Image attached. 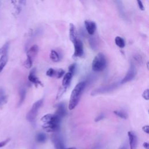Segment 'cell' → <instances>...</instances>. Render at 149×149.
Here are the masks:
<instances>
[{
  "label": "cell",
  "instance_id": "obj_1",
  "mask_svg": "<svg viewBox=\"0 0 149 149\" xmlns=\"http://www.w3.org/2000/svg\"><path fill=\"white\" fill-rule=\"evenodd\" d=\"M86 84H87L85 81H80L78 83L73 89L68 105V108L70 110H73V109H74L79 104V102L84 90Z\"/></svg>",
  "mask_w": 149,
  "mask_h": 149
},
{
  "label": "cell",
  "instance_id": "obj_2",
  "mask_svg": "<svg viewBox=\"0 0 149 149\" xmlns=\"http://www.w3.org/2000/svg\"><path fill=\"white\" fill-rule=\"evenodd\" d=\"M107 66L105 56L102 52L98 53L92 62L91 68L94 72H101L105 69Z\"/></svg>",
  "mask_w": 149,
  "mask_h": 149
},
{
  "label": "cell",
  "instance_id": "obj_3",
  "mask_svg": "<svg viewBox=\"0 0 149 149\" xmlns=\"http://www.w3.org/2000/svg\"><path fill=\"white\" fill-rule=\"evenodd\" d=\"M43 99H40L37 101H36L32 105L31 109L29 111V112L26 114V119L27 121L30 122H32L34 121L36 118V116L38 114V110L40 107L42 105Z\"/></svg>",
  "mask_w": 149,
  "mask_h": 149
},
{
  "label": "cell",
  "instance_id": "obj_4",
  "mask_svg": "<svg viewBox=\"0 0 149 149\" xmlns=\"http://www.w3.org/2000/svg\"><path fill=\"white\" fill-rule=\"evenodd\" d=\"M38 52L37 45H32L27 51V58L24 63V66L27 69H30L33 65V60Z\"/></svg>",
  "mask_w": 149,
  "mask_h": 149
},
{
  "label": "cell",
  "instance_id": "obj_5",
  "mask_svg": "<svg viewBox=\"0 0 149 149\" xmlns=\"http://www.w3.org/2000/svg\"><path fill=\"white\" fill-rule=\"evenodd\" d=\"M119 86L118 83H114L109 84L108 85H105L103 86H101L100 87L97 88L93 90L91 93V95H96L98 94H104L107 93H109L112 91L113 90H115Z\"/></svg>",
  "mask_w": 149,
  "mask_h": 149
},
{
  "label": "cell",
  "instance_id": "obj_6",
  "mask_svg": "<svg viewBox=\"0 0 149 149\" xmlns=\"http://www.w3.org/2000/svg\"><path fill=\"white\" fill-rule=\"evenodd\" d=\"M136 73V68L134 66V64L132 62L130 65V67L129 68V70H127V73L126 74L125 76L120 81V84H125L126 83H127L131 80H132Z\"/></svg>",
  "mask_w": 149,
  "mask_h": 149
},
{
  "label": "cell",
  "instance_id": "obj_7",
  "mask_svg": "<svg viewBox=\"0 0 149 149\" xmlns=\"http://www.w3.org/2000/svg\"><path fill=\"white\" fill-rule=\"evenodd\" d=\"M51 140L56 149H64V143L62 136L58 133H53L51 137Z\"/></svg>",
  "mask_w": 149,
  "mask_h": 149
},
{
  "label": "cell",
  "instance_id": "obj_8",
  "mask_svg": "<svg viewBox=\"0 0 149 149\" xmlns=\"http://www.w3.org/2000/svg\"><path fill=\"white\" fill-rule=\"evenodd\" d=\"M74 54L73 56L74 57H80L83 56L84 54L83 45V42L80 40L77 39L74 43Z\"/></svg>",
  "mask_w": 149,
  "mask_h": 149
},
{
  "label": "cell",
  "instance_id": "obj_9",
  "mask_svg": "<svg viewBox=\"0 0 149 149\" xmlns=\"http://www.w3.org/2000/svg\"><path fill=\"white\" fill-rule=\"evenodd\" d=\"M60 123L55 122L44 123L42 125L43 130L47 132H56L60 127Z\"/></svg>",
  "mask_w": 149,
  "mask_h": 149
},
{
  "label": "cell",
  "instance_id": "obj_10",
  "mask_svg": "<svg viewBox=\"0 0 149 149\" xmlns=\"http://www.w3.org/2000/svg\"><path fill=\"white\" fill-rule=\"evenodd\" d=\"M65 74V71L62 69H53L49 68L46 72L47 76L51 77H55L56 79H59L63 76Z\"/></svg>",
  "mask_w": 149,
  "mask_h": 149
},
{
  "label": "cell",
  "instance_id": "obj_11",
  "mask_svg": "<svg viewBox=\"0 0 149 149\" xmlns=\"http://www.w3.org/2000/svg\"><path fill=\"white\" fill-rule=\"evenodd\" d=\"M61 120V119L59 118L58 116H56L55 114L51 113L46 114L41 118V120L43 122V123L47 122H55L60 123Z\"/></svg>",
  "mask_w": 149,
  "mask_h": 149
},
{
  "label": "cell",
  "instance_id": "obj_12",
  "mask_svg": "<svg viewBox=\"0 0 149 149\" xmlns=\"http://www.w3.org/2000/svg\"><path fill=\"white\" fill-rule=\"evenodd\" d=\"M28 79L31 83H33L36 86L38 85L43 86L42 83L39 80V79L36 75V68H33L30 70L28 76Z\"/></svg>",
  "mask_w": 149,
  "mask_h": 149
},
{
  "label": "cell",
  "instance_id": "obj_13",
  "mask_svg": "<svg viewBox=\"0 0 149 149\" xmlns=\"http://www.w3.org/2000/svg\"><path fill=\"white\" fill-rule=\"evenodd\" d=\"M84 26L87 33L91 36L94 35L97 27L95 23L90 20H86L84 21Z\"/></svg>",
  "mask_w": 149,
  "mask_h": 149
},
{
  "label": "cell",
  "instance_id": "obj_14",
  "mask_svg": "<svg viewBox=\"0 0 149 149\" xmlns=\"http://www.w3.org/2000/svg\"><path fill=\"white\" fill-rule=\"evenodd\" d=\"M129 137V146L130 149H136L137 145V138L136 134L133 131H129L127 132Z\"/></svg>",
  "mask_w": 149,
  "mask_h": 149
},
{
  "label": "cell",
  "instance_id": "obj_15",
  "mask_svg": "<svg viewBox=\"0 0 149 149\" xmlns=\"http://www.w3.org/2000/svg\"><path fill=\"white\" fill-rule=\"evenodd\" d=\"M9 48H7L3 53L1 55L0 58V73L3 70L5 67L8 61V55H9Z\"/></svg>",
  "mask_w": 149,
  "mask_h": 149
},
{
  "label": "cell",
  "instance_id": "obj_16",
  "mask_svg": "<svg viewBox=\"0 0 149 149\" xmlns=\"http://www.w3.org/2000/svg\"><path fill=\"white\" fill-rule=\"evenodd\" d=\"M69 39L73 44L78 39L76 28L72 23L69 24Z\"/></svg>",
  "mask_w": 149,
  "mask_h": 149
},
{
  "label": "cell",
  "instance_id": "obj_17",
  "mask_svg": "<svg viewBox=\"0 0 149 149\" xmlns=\"http://www.w3.org/2000/svg\"><path fill=\"white\" fill-rule=\"evenodd\" d=\"M56 107H57V109L55 111V113L54 114L61 119L66 115V111L65 105L61 103L57 105Z\"/></svg>",
  "mask_w": 149,
  "mask_h": 149
},
{
  "label": "cell",
  "instance_id": "obj_18",
  "mask_svg": "<svg viewBox=\"0 0 149 149\" xmlns=\"http://www.w3.org/2000/svg\"><path fill=\"white\" fill-rule=\"evenodd\" d=\"M19 99L18 101L17 106L20 107L23 103L26 95V89L24 86H22L20 87L19 90Z\"/></svg>",
  "mask_w": 149,
  "mask_h": 149
},
{
  "label": "cell",
  "instance_id": "obj_19",
  "mask_svg": "<svg viewBox=\"0 0 149 149\" xmlns=\"http://www.w3.org/2000/svg\"><path fill=\"white\" fill-rule=\"evenodd\" d=\"M72 76H73V74L69 72H67L66 73H65V74L64 75V77L63 78L62 82V87L68 88V87H69V86L70 84V82H71V80L72 79Z\"/></svg>",
  "mask_w": 149,
  "mask_h": 149
},
{
  "label": "cell",
  "instance_id": "obj_20",
  "mask_svg": "<svg viewBox=\"0 0 149 149\" xmlns=\"http://www.w3.org/2000/svg\"><path fill=\"white\" fill-rule=\"evenodd\" d=\"M35 139L36 141L38 143H44L47 140V136L44 133L39 132L36 134Z\"/></svg>",
  "mask_w": 149,
  "mask_h": 149
},
{
  "label": "cell",
  "instance_id": "obj_21",
  "mask_svg": "<svg viewBox=\"0 0 149 149\" xmlns=\"http://www.w3.org/2000/svg\"><path fill=\"white\" fill-rule=\"evenodd\" d=\"M7 95L3 88H0V107L5 104L7 101Z\"/></svg>",
  "mask_w": 149,
  "mask_h": 149
},
{
  "label": "cell",
  "instance_id": "obj_22",
  "mask_svg": "<svg viewBox=\"0 0 149 149\" xmlns=\"http://www.w3.org/2000/svg\"><path fill=\"white\" fill-rule=\"evenodd\" d=\"M49 57L51 59L55 62H57L59 61L60 60V56L59 54L55 50H51L49 54Z\"/></svg>",
  "mask_w": 149,
  "mask_h": 149
},
{
  "label": "cell",
  "instance_id": "obj_23",
  "mask_svg": "<svg viewBox=\"0 0 149 149\" xmlns=\"http://www.w3.org/2000/svg\"><path fill=\"white\" fill-rule=\"evenodd\" d=\"M115 42L119 48H123L125 46V40L120 36H116L115 38Z\"/></svg>",
  "mask_w": 149,
  "mask_h": 149
},
{
  "label": "cell",
  "instance_id": "obj_24",
  "mask_svg": "<svg viewBox=\"0 0 149 149\" xmlns=\"http://www.w3.org/2000/svg\"><path fill=\"white\" fill-rule=\"evenodd\" d=\"M113 113L115 115H116L118 117H119L122 119H126L128 117L126 112H125V111H123L116 110V111H114Z\"/></svg>",
  "mask_w": 149,
  "mask_h": 149
},
{
  "label": "cell",
  "instance_id": "obj_25",
  "mask_svg": "<svg viewBox=\"0 0 149 149\" xmlns=\"http://www.w3.org/2000/svg\"><path fill=\"white\" fill-rule=\"evenodd\" d=\"M116 4H117V6H118V8L119 9V13L120 15H121V16L122 17H123V16L125 15L124 14V9H123V5L122 4V2L121 1H115Z\"/></svg>",
  "mask_w": 149,
  "mask_h": 149
},
{
  "label": "cell",
  "instance_id": "obj_26",
  "mask_svg": "<svg viewBox=\"0 0 149 149\" xmlns=\"http://www.w3.org/2000/svg\"><path fill=\"white\" fill-rule=\"evenodd\" d=\"M66 89L67 88H65V87H62L59 88L58 92V94H57V95H56V100L60 98L62 95L65 93V91H66Z\"/></svg>",
  "mask_w": 149,
  "mask_h": 149
},
{
  "label": "cell",
  "instance_id": "obj_27",
  "mask_svg": "<svg viewBox=\"0 0 149 149\" xmlns=\"http://www.w3.org/2000/svg\"><path fill=\"white\" fill-rule=\"evenodd\" d=\"M9 46H10V42H9V41L6 42L5 44H4L0 48V55H1L3 53V52L5 51V50L7 48H9Z\"/></svg>",
  "mask_w": 149,
  "mask_h": 149
},
{
  "label": "cell",
  "instance_id": "obj_28",
  "mask_svg": "<svg viewBox=\"0 0 149 149\" xmlns=\"http://www.w3.org/2000/svg\"><path fill=\"white\" fill-rule=\"evenodd\" d=\"M76 68V64L75 63H73L72 64H71L69 68H68V70H69V72H70V73H72L73 75L75 72Z\"/></svg>",
  "mask_w": 149,
  "mask_h": 149
},
{
  "label": "cell",
  "instance_id": "obj_29",
  "mask_svg": "<svg viewBox=\"0 0 149 149\" xmlns=\"http://www.w3.org/2000/svg\"><path fill=\"white\" fill-rule=\"evenodd\" d=\"M148 93H149V90L148 88H147L146 89L143 94H142V97L145 99L146 100H149V97H148Z\"/></svg>",
  "mask_w": 149,
  "mask_h": 149
},
{
  "label": "cell",
  "instance_id": "obj_30",
  "mask_svg": "<svg viewBox=\"0 0 149 149\" xmlns=\"http://www.w3.org/2000/svg\"><path fill=\"white\" fill-rule=\"evenodd\" d=\"M10 138H7L6 139L2 141H0V148L5 146L10 141Z\"/></svg>",
  "mask_w": 149,
  "mask_h": 149
},
{
  "label": "cell",
  "instance_id": "obj_31",
  "mask_svg": "<svg viewBox=\"0 0 149 149\" xmlns=\"http://www.w3.org/2000/svg\"><path fill=\"white\" fill-rule=\"evenodd\" d=\"M90 44L91 45V47L93 48V49H95V48H96V44H97V42H95V39L91 38L90 39Z\"/></svg>",
  "mask_w": 149,
  "mask_h": 149
},
{
  "label": "cell",
  "instance_id": "obj_32",
  "mask_svg": "<svg viewBox=\"0 0 149 149\" xmlns=\"http://www.w3.org/2000/svg\"><path fill=\"white\" fill-rule=\"evenodd\" d=\"M134 58L139 63H140L141 62H142V58L139 54H136L134 56Z\"/></svg>",
  "mask_w": 149,
  "mask_h": 149
},
{
  "label": "cell",
  "instance_id": "obj_33",
  "mask_svg": "<svg viewBox=\"0 0 149 149\" xmlns=\"http://www.w3.org/2000/svg\"><path fill=\"white\" fill-rule=\"evenodd\" d=\"M104 117H105L104 114V113H101L100 115H99L98 116H97V117L95 118V122H99V121H100L101 120L103 119L104 118Z\"/></svg>",
  "mask_w": 149,
  "mask_h": 149
},
{
  "label": "cell",
  "instance_id": "obj_34",
  "mask_svg": "<svg viewBox=\"0 0 149 149\" xmlns=\"http://www.w3.org/2000/svg\"><path fill=\"white\" fill-rule=\"evenodd\" d=\"M137 5H138V6H139V9L141 10H144V5L143 4V2L141 1L138 0V1H137Z\"/></svg>",
  "mask_w": 149,
  "mask_h": 149
},
{
  "label": "cell",
  "instance_id": "obj_35",
  "mask_svg": "<svg viewBox=\"0 0 149 149\" xmlns=\"http://www.w3.org/2000/svg\"><path fill=\"white\" fill-rule=\"evenodd\" d=\"M142 130H143V132H144L147 134H148L149 133V126L148 125H145V126H143Z\"/></svg>",
  "mask_w": 149,
  "mask_h": 149
},
{
  "label": "cell",
  "instance_id": "obj_36",
  "mask_svg": "<svg viewBox=\"0 0 149 149\" xmlns=\"http://www.w3.org/2000/svg\"><path fill=\"white\" fill-rule=\"evenodd\" d=\"M143 146L145 149H149V144L147 142H144L143 143Z\"/></svg>",
  "mask_w": 149,
  "mask_h": 149
},
{
  "label": "cell",
  "instance_id": "obj_37",
  "mask_svg": "<svg viewBox=\"0 0 149 149\" xmlns=\"http://www.w3.org/2000/svg\"><path fill=\"white\" fill-rule=\"evenodd\" d=\"M64 149H76L75 147H69V148H64Z\"/></svg>",
  "mask_w": 149,
  "mask_h": 149
},
{
  "label": "cell",
  "instance_id": "obj_38",
  "mask_svg": "<svg viewBox=\"0 0 149 149\" xmlns=\"http://www.w3.org/2000/svg\"><path fill=\"white\" fill-rule=\"evenodd\" d=\"M119 149H126V147H125V146H123V147H122L120 148Z\"/></svg>",
  "mask_w": 149,
  "mask_h": 149
},
{
  "label": "cell",
  "instance_id": "obj_39",
  "mask_svg": "<svg viewBox=\"0 0 149 149\" xmlns=\"http://www.w3.org/2000/svg\"><path fill=\"white\" fill-rule=\"evenodd\" d=\"M1 2L0 1V6H1Z\"/></svg>",
  "mask_w": 149,
  "mask_h": 149
}]
</instances>
